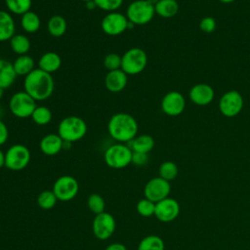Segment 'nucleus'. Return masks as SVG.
<instances>
[{
  "instance_id": "obj_1",
  "label": "nucleus",
  "mask_w": 250,
  "mask_h": 250,
  "mask_svg": "<svg viewBox=\"0 0 250 250\" xmlns=\"http://www.w3.org/2000/svg\"><path fill=\"white\" fill-rule=\"evenodd\" d=\"M55 89L52 74L36 67L23 79V91L36 102L48 100Z\"/></svg>"
},
{
  "instance_id": "obj_2",
  "label": "nucleus",
  "mask_w": 250,
  "mask_h": 250,
  "mask_svg": "<svg viewBox=\"0 0 250 250\" xmlns=\"http://www.w3.org/2000/svg\"><path fill=\"white\" fill-rule=\"evenodd\" d=\"M138 122L127 112H116L108 120L107 132L117 143L128 144L138 134Z\"/></svg>"
},
{
  "instance_id": "obj_3",
  "label": "nucleus",
  "mask_w": 250,
  "mask_h": 250,
  "mask_svg": "<svg viewBox=\"0 0 250 250\" xmlns=\"http://www.w3.org/2000/svg\"><path fill=\"white\" fill-rule=\"evenodd\" d=\"M87 133V124L79 116L69 115L62 118L58 125V135L64 142L74 143L80 141Z\"/></svg>"
},
{
  "instance_id": "obj_4",
  "label": "nucleus",
  "mask_w": 250,
  "mask_h": 250,
  "mask_svg": "<svg viewBox=\"0 0 250 250\" xmlns=\"http://www.w3.org/2000/svg\"><path fill=\"white\" fill-rule=\"evenodd\" d=\"M132 149L127 144L116 143L109 146L104 154L105 164L113 169H122L131 164Z\"/></svg>"
},
{
  "instance_id": "obj_5",
  "label": "nucleus",
  "mask_w": 250,
  "mask_h": 250,
  "mask_svg": "<svg viewBox=\"0 0 250 250\" xmlns=\"http://www.w3.org/2000/svg\"><path fill=\"white\" fill-rule=\"evenodd\" d=\"M147 64L146 53L138 47L130 48L121 56V69L127 75L141 73Z\"/></svg>"
},
{
  "instance_id": "obj_6",
  "label": "nucleus",
  "mask_w": 250,
  "mask_h": 250,
  "mask_svg": "<svg viewBox=\"0 0 250 250\" xmlns=\"http://www.w3.org/2000/svg\"><path fill=\"white\" fill-rule=\"evenodd\" d=\"M125 15L133 24L144 25L153 19L155 10L154 6L146 0H135L128 5Z\"/></svg>"
},
{
  "instance_id": "obj_7",
  "label": "nucleus",
  "mask_w": 250,
  "mask_h": 250,
  "mask_svg": "<svg viewBox=\"0 0 250 250\" xmlns=\"http://www.w3.org/2000/svg\"><path fill=\"white\" fill-rule=\"evenodd\" d=\"M8 105L11 113L21 119L31 117L32 112L37 106L36 101L24 91H19L13 94L9 100Z\"/></svg>"
},
{
  "instance_id": "obj_8",
  "label": "nucleus",
  "mask_w": 250,
  "mask_h": 250,
  "mask_svg": "<svg viewBox=\"0 0 250 250\" xmlns=\"http://www.w3.org/2000/svg\"><path fill=\"white\" fill-rule=\"evenodd\" d=\"M30 158L31 154L27 146L15 144L5 152V167L12 171H21L29 164Z\"/></svg>"
},
{
  "instance_id": "obj_9",
  "label": "nucleus",
  "mask_w": 250,
  "mask_h": 250,
  "mask_svg": "<svg viewBox=\"0 0 250 250\" xmlns=\"http://www.w3.org/2000/svg\"><path fill=\"white\" fill-rule=\"evenodd\" d=\"M128 23L126 15L115 11L105 14L102 19L101 28L106 35L117 36L128 29Z\"/></svg>"
},
{
  "instance_id": "obj_10",
  "label": "nucleus",
  "mask_w": 250,
  "mask_h": 250,
  "mask_svg": "<svg viewBox=\"0 0 250 250\" xmlns=\"http://www.w3.org/2000/svg\"><path fill=\"white\" fill-rule=\"evenodd\" d=\"M60 201H69L73 199L79 190V184L77 180L69 175H64L58 178L52 189Z\"/></svg>"
},
{
  "instance_id": "obj_11",
  "label": "nucleus",
  "mask_w": 250,
  "mask_h": 250,
  "mask_svg": "<svg viewBox=\"0 0 250 250\" xmlns=\"http://www.w3.org/2000/svg\"><path fill=\"white\" fill-rule=\"evenodd\" d=\"M115 227L114 217L105 211L96 215L92 224L93 233L100 240L108 239L113 234Z\"/></svg>"
},
{
  "instance_id": "obj_12",
  "label": "nucleus",
  "mask_w": 250,
  "mask_h": 250,
  "mask_svg": "<svg viewBox=\"0 0 250 250\" xmlns=\"http://www.w3.org/2000/svg\"><path fill=\"white\" fill-rule=\"evenodd\" d=\"M170 191V182L162 179L161 177H155L150 179L146 184L144 188L145 197L153 201L154 203H157L160 200L169 197Z\"/></svg>"
},
{
  "instance_id": "obj_13",
  "label": "nucleus",
  "mask_w": 250,
  "mask_h": 250,
  "mask_svg": "<svg viewBox=\"0 0 250 250\" xmlns=\"http://www.w3.org/2000/svg\"><path fill=\"white\" fill-rule=\"evenodd\" d=\"M219 108L226 117L236 116L243 108V98L239 92L230 90L221 97Z\"/></svg>"
},
{
  "instance_id": "obj_14",
  "label": "nucleus",
  "mask_w": 250,
  "mask_h": 250,
  "mask_svg": "<svg viewBox=\"0 0 250 250\" xmlns=\"http://www.w3.org/2000/svg\"><path fill=\"white\" fill-rule=\"evenodd\" d=\"M180 214L179 202L171 197L160 200L155 203L154 216L163 223H170L177 219Z\"/></svg>"
},
{
  "instance_id": "obj_15",
  "label": "nucleus",
  "mask_w": 250,
  "mask_h": 250,
  "mask_svg": "<svg viewBox=\"0 0 250 250\" xmlns=\"http://www.w3.org/2000/svg\"><path fill=\"white\" fill-rule=\"evenodd\" d=\"M186 106L184 96L178 91L168 92L161 100V109L169 116L180 115Z\"/></svg>"
},
{
  "instance_id": "obj_16",
  "label": "nucleus",
  "mask_w": 250,
  "mask_h": 250,
  "mask_svg": "<svg viewBox=\"0 0 250 250\" xmlns=\"http://www.w3.org/2000/svg\"><path fill=\"white\" fill-rule=\"evenodd\" d=\"M128 83V75L121 69L108 71L104 76V86L111 93H119L125 89Z\"/></svg>"
},
{
  "instance_id": "obj_17",
  "label": "nucleus",
  "mask_w": 250,
  "mask_h": 250,
  "mask_svg": "<svg viewBox=\"0 0 250 250\" xmlns=\"http://www.w3.org/2000/svg\"><path fill=\"white\" fill-rule=\"evenodd\" d=\"M215 93L213 88L206 83H199L194 85L189 91V98L191 102L197 105H206L214 99Z\"/></svg>"
},
{
  "instance_id": "obj_18",
  "label": "nucleus",
  "mask_w": 250,
  "mask_h": 250,
  "mask_svg": "<svg viewBox=\"0 0 250 250\" xmlns=\"http://www.w3.org/2000/svg\"><path fill=\"white\" fill-rule=\"evenodd\" d=\"M63 141L58 133H50L45 135L39 142V148L41 152L48 156L58 154L62 150Z\"/></svg>"
},
{
  "instance_id": "obj_19",
  "label": "nucleus",
  "mask_w": 250,
  "mask_h": 250,
  "mask_svg": "<svg viewBox=\"0 0 250 250\" xmlns=\"http://www.w3.org/2000/svg\"><path fill=\"white\" fill-rule=\"evenodd\" d=\"M16 34V22L13 15L8 11L0 10V42L10 41Z\"/></svg>"
},
{
  "instance_id": "obj_20",
  "label": "nucleus",
  "mask_w": 250,
  "mask_h": 250,
  "mask_svg": "<svg viewBox=\"0 0 250 250\" xmlns=\"http://www.w3.org/2000/svg\"><path fill=\"white\" fill-rule=\"evenodd\" d=\"M38 68L52 74L60 69L62 65L61 56L53 51L44 53L38 60Z\"/></svg>"
},
{
  "instance_id": "obj_21",
  "label": "nucleus",
  "mask_w": 250,
  "mask_h": 250,
  "mask_svg": "<svg viewBox=\"0 0 250 250\" xmlns=\"http://www.w3.org/2000/svg\"><path fill=\"white\" fill-rule=\"evenodd\" d=\"M17 77L13 62L0 58V87L3 89L11 87L15 83Z\"/></svg>"
},
{
  "instance_id": "obj_22",
  "label": "nucleus",
  "mask_w": 250,
  "mask_h": 250,
  "mask_svg": "<svg viewBox=\"0 0 250 250\" xmlns=\"http://www.w3.org/2000/svg\"><path fill=\"white\" fill-rule=\"evenodd\" d=\"M13 66L17 76H26L35 67L34 59L28 54L18 56L13 62Z\"/></svg>"
},
{
  "instance_id": "obj_23",
  "label": "nucleus",
  "mask_w": 250,
  "mask_h": 250,
  "mask_svg": "<svg viewBox=\"0 0 250 250\" xmlns=\"http://www.w3.org/2000/svg\"><path fill=\"white\" fill-rule=\"evenodd\" d=\"M132 151L148 153L154 146V140L150 135L143 134L136 136L130 143L127 144Z\"/></svg>"
},
{
  "instance_id": "obj_24",
  "label": "nucleus",
  "mask_w": 250,
  "mask_h": 250,
  "mask_svg": "<svg viewBox=\"0 0 250 250\" xmlns=\"http://www.w3.org/2000/svg\"><path fill=\"white\" fill-rule=\"evenodd\" d=\"M21 26L26 33H35L41 27V19L33 11H28L21 16Z\"/></svg>"
},
{
  "instance_id": "obj_25",
  "label": "nucleus",
  "mask_w": 250,
  "mask_h": 250,
  "mask_svg": "<svg viewBox=\"0 0 250 250\" xmlns=\"http://www.w3.org/2000/svg\"><path fill=\"white\" fill-rule=\"evenodd\" d=\"M66 20L61 15H54L47 21V30L53 37H62L66 32Z\"/></svg>"
},
{
  "instance_id": "obj_26",
  "label": "nucleus",
  "mask_w": 250,
  "mask_h": 250,
  "mask_svg": "<svg viewBox=\"0 0 250 250\" xmlns=\"http://www.w3.org/2000/svg\"><path fill=\"white\" fill-rule=\"evenodd\" d=\"M9 43L12 51L18 56L27 54L31 47L30 39L26 35L21 34V33H16L10 39Z\"/></svg>"
},
{
  "instance_id": "obj_27",
  "label": "nucleus",
  "mask_w": 250,
  "mask_h": 250,
  "mask_svg": "<svg viewBox=\"0 0 250 250\" xmlns=\"http://www.w3.org/2000/svg\"><path fill=\"white\" fill-rule=\"evenodd\" d=\"M180 6L176 0H159L154 5L155 14L162 18H172L179 12Z\"/></svg>"
},
{
  "instance_id": "obj_28",
  "label": "nucleus",
  "mask_w": 250,
  "mask_h": 250,
  "mask_svg": "<svg viewBox=\"0 0 250 250\" xmlns=\"http://www.w3.org/2000/svg\"><path fill=\"white\" fill-rule=\"evenodd\" d=\"M6 8L12 15L21 16L30 11L32 0H4Z\"/></svg>"
},
{
  "instance_id": "obj_29",
  "label": "nucleus",
  "mask_w": 250,
  "mask_h": 250,
  "mask_svg": "<svg viewBox=\"0 0 250 250\" xmlns=\"http://www.w3.org/2000/svg\"><path fill=\"white\" fill-rule=\"evenodd\" d=\"M165 243L163 239L155 234L145 236L138 245V250H164Z\"/></svg>"
},
{
  "instance_id": "obj_30",
  "label": "nucleus",
  "mask_w": 250,
  "mask_h": 250,
  "mask_svg": "<svg viewBox=\"0 0 250 250\" xmlns=\"http://www.w3.org/2000/svg\"><path fill=\"white\" fill-rule=\"evenodd\" d=\"M52 118H53V114L51 109L45 105H37L31 115L32 121L35 124L40 126L49 124Z\"/></svg>"
},
{
  "instance_id": "obj_31",
  "label": "nucleus",
  "mask_w": 250,
  "mask_h": 250,
  "mask_svg": "<svg viewBox=\"0 0 250 250\" xmlns=\"http://www.w3.org/2000/svg\"><path fill=\"white\" fill-rule=\"evenodd\" d=\"M58 198L53 190H43L37 196V204L41 209L50 210L57 204Z\"/></svg>"
},
{
  "instance_id": "obj_32",
  "label": "nucleus",
  "mask_w": 250,
  "mask_h": 250,
  "mask_svg": "<svg viewBox=\"0 0 250 250\" xmlns=\"http://www.w3.org/2000/svg\"><path fill=\"white\" fill-rule=\"evenodd\" d=\"M158 172H159V177L170 182L178 176L179 169L177 164L174 163L173 161H164L159 166Z\"/></svg>"
},
{
  "instance_id": "obj_33",
  "label": "nucleus",
  "mask_w": 250,
  "mask_h": 250,
  "mask_svg": "<svg viewBox=\"0 0 250 250\" xmlns=\"http://www.w3.org/2000/svg\"><path fill=\"white\" fill-rule=\"evenodd\" d=\"M87 205L90 211L95 215L104 212L105 209V201L99 193H92L87 199Z\"/></svg>"
},
{
  "instance_id": "obj_34",
  "label": "nucleus",
  "mask_w": 250,
  "mask_h": 250,
  "mask_svg": "<svg viewBox=\"0 0 250 250\" xmlns=\"http://www.w3.org/2000/svg\"><path fill=\"white\" fill-rule=\"evenodd\" d=\"M137 212L143 217H150L154 215L155 203L147 198H143L137 203Z\"/></svg>"
},
{
  "instance_id": "obj_35",
  "label": "nucleus",
  "mask_w": 250,
  "mask_h": 250,
  "mask_svg": "<svg viewBox=\"0 0 250 250\" xmlns=\"http://www.w3.org/2000/svg\"><path fill=\"white\" fill-rule=\"evenodd\" d=\"M94 2L97 8L107 13L117 11L123 4V0H94Z\"/></svg>"
},
{
  "instance_id": "obj_36",
  "label": "nucleus",
  "mask_w": 250,
  "mask_h": 250,
  "mask_svg": "<svg viewBox=\"0 0 250 250\" xmlns=\"http://www.w3.org/2000/svg\"><path fill=\"white\" fill-rule=\"evenodd\" d=\"M104 66L108 70L121 68V56L116 53H109L104 58Z\"/></svg>"
},
{
  "instance_id": "obj_37",
  "label": "nucleus",
  "mask_w": 250,
  "mask_h": 250,
  "mask_svg": "<svg viewBox=\"0 0 250 250\" xmlns=\"http://www.w3.org/2000/svg\"><path fill=\"white\" fill-rule=\"evenodd\" d=\"M216 21L212 17L202 18L199 22V28L201 31L206 33H211L216 29Z\"/></svg>"
},
{
  "instance_id": "obj_38",
  "label": "nucleus",
  "mask_w": 250,
  "mask_h": 250,
  "mask_svg": "<svg viewBox=\"0 0 250 250\" xmlns=\"http://www.w3.org/2000/svg\"><path fill=\"white\" fill-rule=\"evenodd\" d=\"M148 153H143V152H134L132 153V160L131 163H133L136 166H144L148 161Z\"/></svg>"
},
{
  "instance_id": "obj_39",
  "label": "nucleus",
  "mask_w": 250,
  "mask_h": 250,
  "mask_svg": "<svg viewBox=\"0 0 250 250\" xmlns=\"http://www.w3.org/2000/svg\"><path fill=\"white\" fill-rule=\"evenodd\" d=\"M9 138V130L7 125L2 119H0V146H3Z\"/></svg>"
},
{
  "instance_id": "obj_40",
  "label": "nucleus",
  "mask_w": 250,
  "mask_h": 250,
  "mask_svg": "<svg viewBox=\"0 0 250 250\" xmlns=\"http://www.w3.org/2000/svg\"><path fill=\"white\" fill-rule=\"evenodd\" d=\"M104 250H127V248L122 243L114 242V243H111L108 246H106V248Z\"/></svg>"
},
{
  "instance_id": "obj_41",
  "label": "nucleus",
  "mask_w": 250,
  "mask_h": 250,
  "mask_svg": "<svg viewBox=\"0 0 250 250\" xmlns=\"http://www.w3.org/2000/svg\"><path fill=\"white\" fill-rule=\"evenodd\" d=\"M5 166V152L0 148V168Z\"/></svg>"
},
{
  "instance_id": "obj_42",
  "label": "nucleus",
  "mask_w": 250,
  "mask_h": 250,
  "mask_svg": "<svg viewBox=\"0 0 250 250\" xmlns=\"http://www.w3.org/2000/svg\"><path fill=\"white\" fill-rule=\"evenodd\" d=\"M85 4H86V8L89 9V10H94L95 8H97V7H96V4H95V2H94V0H93V1H90V2H87V3H85Z\"/></svg>"
},
{
  "instance_id": "obj_43",
  "label": "nucleus",
  "mask_w": 250,
  "mask_h": 250,
  "mask_svg": "<svg viewBox=\"0 0 250 250\" xmlns=\"http://www.w3.org/2000/svg\"><path fill=\"white\" fill-rule=\"evenodd\" d=\"M146 1H147L148 3H150L151 5H153V6H154V5H155L159 0H146Z\"/></svg>"
},
{
  "instance_id": "obj_44",
  "label": "nucleus",
  "mask_w": 250,
  "mask_h": 250,
  "mask_svg": "<svg viewBox=\"0 0 250 250\" xmlns=\"http://www.w3.org/2000/svg\"><path fill=\"white\" fill-rule=\"evenodd\" d=\"M4 91H5V89H3V88H1L0 87V100L3 98V96H4Z\"/></svg>"
},
{
  "instance_id": "obj_45",
  "label": "nucleus",
  "mask_w": 250,
  "mask_h": 250,
  "mask_svg": "<svg viewBox=\"0 0 250 250\" xmlns=\"http://www.w3.org/2000/svg\"><path fill=\"white\" fill-rule=\"evenodd\" d=\"M219 1H221L222 3H226V4H228V3H231V2H233L234 0H219Z\"/></svg>"
},
{
  "instance_id": "obj_46",
  "label": "nucleus",
  "mask_w": 250,
  "mask_h": 250,
  "mask_svg": "<svg viewBox=\"0 0 250 250\" xmlns=\"http://www.w3.org/2000/svg\"><path fill=\"white\" fill-rule=\"evenodd\" d=\"M3 113H4V111H3V108L0 106V119H2V116H3Z\"/></svg>"
},
{
  "instance_id": "obj_47",
  "label": "nucleus",
  "mask_w": 250,
  "mask_h": 250,
  "mask_svg": "<svg viewBox=\"0 0 250 250\" xmlns=\"http://www.w3.org/2000/svg\"><path fill=\"white\" fill-rule=\"evenodd\" d=\"M80 1H82V2H85V3H87V2H90V1H93V0H80Z\"/></svg>"
}]
</instances>
